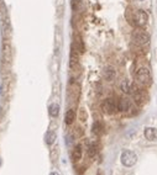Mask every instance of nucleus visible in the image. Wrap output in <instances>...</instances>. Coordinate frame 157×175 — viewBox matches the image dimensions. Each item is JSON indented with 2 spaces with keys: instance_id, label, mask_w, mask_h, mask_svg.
Wrapping results in <instances>:
<instances>
[{
  "instance_id": "f03ea898",
  "label": "nucleus",
  "mask_w": 157,
  "mask_h": 175,
  "mask_svg": "<svg viewBox=\"0 0 157 175\" xmlns=\"http://www.w3.org/2000/svg\"><path fill=\"white\" fill-rule=\"evenodd\" d=\"M120 160H121V164L124 167H132L136 164L137 162V156L132 152V150H124L121 153V157H120Z\"/></svg>"
},
{
  "instance_id": "1a4fd4ad",
  "label": "nucleus",
  "mask_w": 157,
  "mask_h": 175,
  "mask_svg": "<svg viewBox=\"0 0 157 175\" xmlns=\"http://www.w3.org/2000/svg\"><path fill=\"white\" fill-rule=\"evenodd\" d=\"M143 136L149 141H156L157 139V128L155 127H146L143 131Z\"/></svg>"
},
{
  "instance_id": "0eeeda50",
  "label": "nucleus",
  "mask_w": 157,
  "mask_h": 175,
  "mask_svg": "<svg viewBox=\"0 0 157 175\" xmlns=\"http://www.w3.org/2000/svg\"><path fill=\"white\" fill-rule=\"evenodd\" d=\"M11 58H13V54H11V47L8 42H4L3 45V60L4 63H10L11 62Z\"/></svg>"
},
{
  "instance_id": "6ab92c4d",
  "label": "nucleus",
  "mask_w": 157,
  "mask_h": 175,
  "mask_svg": "<svg viewBox=\"0 0 157 175\" xmlns=\"http://www.w3.org/2000/svg\"><path fill=\"white\" fill-rule=\"evenodd\" d=\"M5 11H6V6H5L4 0H0V15L5 14Z\"/></svg>"
},
{
  "instance_id": "dca6fc26",
  "label": "nucleus",
  "mask_w": 157,
  "mask_h": 175,
  "mask_svg": "<svg viewBox=\"0 0 157 175\" xmlns=\"http://www.w3.org/2000/svg\"><path fill=\"white\" fill-rule=\"evenodd\" d=\"M48 112H50V115L52 117H57L58 114H59V105L58 104H51L50 107H48Z\"/></svg>"
},
{
  "instance_id": "4468645a",
  "label": "nucleus",
  "mask_w": 157,
  "mask_h": 175,
  "mask_svg": "<svg viewBox=\"0 0 157 175\" xmlns=\"http://www.w3.org/2000/svg\"><path fill=\"white\" fill-rule=\"evenodd\" d=\"M80 158H82V147L79 144H77L72 152V159L74 162H78Z\"/></svg>"
},
{
  "instance_id": "f3484780",
  "label": "nucleus",
  "mask_w": 157,
  "mask_h": 175,
  "mask_svg": "<svg viewBox=\"0 0 157 175\" xmlns=\"http://www.w3.org/2000/svg\"><path fill=\"white\" fill-rule=\"evenodd\" d=\"M92 131H93V133H95V135H101L103 133V125L99 122V121H97V122H94L93 123V127H92Z\"/></svg>"
},
{
  "instance_id": "f8f14e48",
  "label": "nucleus",
  "mask_w": 157,
  "mask_h": 175,
  "mask_svg": "<svg viewBox=\"0 0 157 175\" xmlns=\"http://www.w3.org/2000/svg\"><path fill=\"white\" fill-rule=\"evenodd\" d=\"M120 89L125 92V94H130V92H132L134 88H132V84L130 83V80L128 79H125L121 81V84H120Z\"/></svg>"
},
{
  "instance_id": "39448f33",
  "label": "nucleus",
  "mask_w": 157,
  "mask_h": 175,
  "mask_svg": "<svg viewBox=\"0 0 157 175\" xmlns=\"http://www.w3.org/2000/svg\"><path fill=\"white\" fill-rule=\"evenodd\" d=\"M101 110H103V112H105L108 115H113L119 109H118V104L115 102L114 99H105L101 102Z\"/></svg>"
},
{
  "instance_id": "aec40b11",
  "label": "nucleus",
  "mask_w": 157,
  "mask_h": 175,
  "mask_svg": "<svg viewBox=\"0 0 157 175\" xmlns=\"http://www.w3.org/2000/svg\"><path fill=\"white\" fill-rule=\"evenodd\" d=\"M79 116H80V118H82V121H84L86 120V117H87V115H84V110H80V114H79Z\"/></svg>"
},
{
  "instance_id": "4be33fe9",
  "label": "nucleus",
  "mask_w": 157,
  "mask_h": 175,
  "mask_svg": "<svg viewBox=\"0 0 157 175\" xmlns=\"http://www.w3.org/2000/svg\"><path fill=\"white\" fill-rule=\"evenodd\" d=\"M0 167H2V158H0Z\"/></svg>"
},
{
  "instance_id": "9d476101",
  "label": "nucleus",
  "mask_w": 157,
  "mask_h": 175,
  "mask_svg": "<svg viewBox=\"0 0 157 175\" xmlns=\"http://www.w3.org/2000/svg\"><path fill=\"white\" fill-rule=\"evenodd\" d=\"M134 94V99L136 101V104H143V102L146 101V99H147V96H146V94L142 91V90H139V89H135V91H132Z\"/></svg>"
},
{
  "instance_id": "412c9836",
  "label": "nucleus",
  "mask_w": 157,
  "mask_h": 175,
  "mask_svg": "<svg viewBox=\"0 0 157 175\" xmlns=\"http://www.w3.org/2000/svg\"><path fill=\"white\" fill-rule=\"evenodd\" d=\"M50 175H59V173H57V171H52Z\"/></svg>"
},
{
  "instance_id": "9b49d317",
  "label": "nucleus",
  "mask_w": 157,
  "mask_h": 175,
  "mask_svg": "<svg viewBox=\"0 0 157 175\" xmlns=\"http://www.w3.org/2000/svg\"><path fill=\"white\" fill-rule=\"evenodd\" d=\"M131 107V101L129 99H120L118 102V109L119 111H128Z\"/></svg>"
},
{
  "instance_id": "7ed1b4c3",
  "label": "nucleus",
  "mask_w": 157,
  "mask_h": 175,
  "mask_svg": "<svg viewBox=\"0 0 157 175\" xmlns=\"http://www.w3.org/2000/svg\"><path fill=\"white\" fill-rule=\"evenodd\" d=\"M132 39L137 45H146V43H149L150 36L143 30H141V27H137L132 31Z\"/></svg>"
},
{
  "instance_id": "2eb2a0df",
  "label": "nucleus",
  "mask_w": 157,
  "mask_h": 175,
  "mask_svg": "<svg viewBox=\"0 0 157 175\" xmlns=\"http://www.w3.org/2000/svg\"><path fill=\"white\" fill-rule=\"evenodd\" d=\"M76 120V114L73 110H68L66 112V116H65V122L67 123V125H72L73 121Z\"/></svg>"
},
{
  "instance_id": "f257e3e1",
  "label": "nucleus",
  "mask_w": 157,
  "mask_h": 175,
  "mask_svg": "<svg viewBox=\"0 0 157 175\" xmlns=\"http://www.w3.org/2000/svg\"><path fill=\"white\" fill-rule=\"evenodd\" d=\"M132 22L137 26V27H143L146 24H147V20H149V15L146 11H143V10L139 9L136 10L135 13H132Z\"/></svg>"
},
{
  "instance_id": "423d86ee",
  "label": "nucleus",
  "mask_w": 157,
  "mask_h": 175,
  "mask_svg": "<svg viewBox=\"0 0 157 175\" xmlns=\"http://www.w3.org/2000/svg\"><path fill=\"white\" fill-rule=\"evenodd\" d=\"M11 25H10V21L8 19L3 20V22H2V35H3V38L6 41L9 39L10 37H11Z\"/></svg>"
},
{
  "instance_id": "ddd939ff",
  "label": "nucleus",
  "mask_w": 157,
  "mask_h": 175,
  "mask_svg": "<svg viewBox=\"0 0 157 175\" xmlns=\"http://www.w3.org/2000/svg\"><path fill=\"white\" fill-rule=\"evenodd\" d=\"M56 138H57L56 132H55V131H48V132L46 133V136H45V142H46V144L52 146V144L55 143Z\"/></svg>"
},
{
  "instance_id": "a211bd4d",
  "label": "nucleus",
  "mask_w": 157,
  "mask_h": 175,
  "mask_svg": "<svg viewBox=\"0 0 157 175\" xmlns=\"http://www.w3.org/2000/svg\"><path fill=\"white\" fill-rule=\"evenodd\" d=\"M97 154V146L95 144H90L88 147V156L89 157H94Z\"/></svg>"
},
{
  "instance_id": "6e6552de",
  "label": "nucleus",
  "mask_w": 157,
  "mask_h": 175,
  "mask_svg": "<svg viewBox=\"0 0 157 175\" xmlns=\"http://www.w3.org/2000/svg\"><path fill=\"white\" fill-rule=\"evenodd\" d=\"M103 75H104V78H105V80L111 81V80L115 79V77H116V71H115L114 67L108 66V67L104 68V70H103Z\"/></svg>"
},
{
  "instance_id": "20e7f679",
  "label": "nucleus",
  "mask_w": 157,
  "mask_h": 175,
  "mask_svg": "<svg viewBox=\"0 0 157 175\" xmlns=\"http://www.w3.org/2000/svg\"><path fill=\"white\" fill-rule=\"evenodd\" d=\"M135 79L141 85H149L151 83V75L146 68H140L135 73Z\"/></svg>"
},
{
  "instance_id": "5701e85b",
  "label": "nucleus",
  "mask_w": 157,
  "mask_h": 175,
  "mask_svg": "<svg viewBox=\"0 0 157 175\" xmlns=\"http://www.w3.org/2000/svg\"><path fill=\"white\" fill-rule=\"evenodd\" d=\"M137 1H142V0H137Z\"/></svg>"
}]
</instances>
